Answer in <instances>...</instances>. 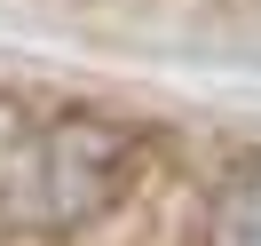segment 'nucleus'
Returning <instances> with one entry per match:
<instances>
[{"instance_id": "obj_1", "label": "nucleus", "mask_w": 261, "mask_h": 246, "mask_svg": "<svg viewBox=\"0 0 261 246\" xmlns=\"http://www.w3.org/2000/svg\"><path fill=\"white\" fill-rule=\"evenodd\" d=\"M127 175H135V135L71 111L0 159V214L16 230H80L103 207H119Z\"/></svg>"}, {"instance_id": "obj_2", "label": "nucleus", "mask_w": 261, "mask_h": 246, "mask_svg": "<svg viewBox=\"0 0 261 246\" xmlns=\"http://www.w3.org/2000/svg\"><path fill=\"white\" fill-rule=\"evenodd\" d=\"M206 246H261V159H238L206 198Z\"/></svg>"}]
</instances>
